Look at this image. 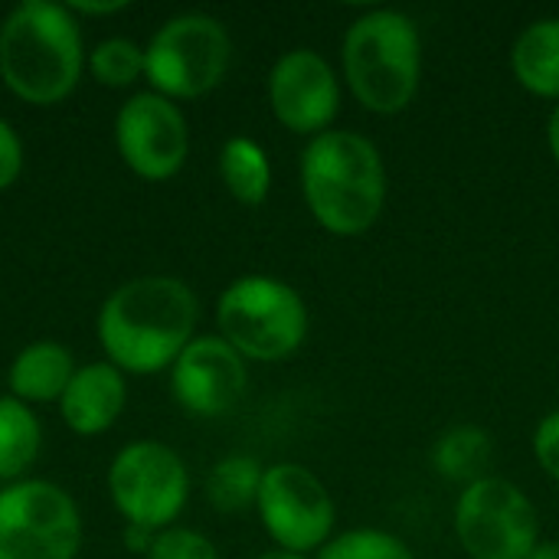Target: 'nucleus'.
I'll use <instances>...</instances> for the list:
<instances>
[{"label":"nucleus","instance_id":"nucleus-18","mask_svg":"<svg viewBox=\"0 0 559 559\" xmlns=\"http://www.w3.org/2000/svg\"><path fill=\"white\" fill-rule=\"evenodd\" d=\"M219 174H223L226 190L239 203H246V206L265 203L269 187H272V167H269L265 151L255 141L229 138L223 144V154H219Z\"/></svg>","mask_w":559,"mask_h":559},{"label":"nucleus","instance_id":"nucleus-14","mask_svg":"<svg viewBox=\"0 0 559 559\" xmlns=\"http://www.w3.org/2000/svg\"><path fill=\"white\" fill-rule=\"evenodd\" d=\"M124 403H128L124 373L108 360H95L75 367L59 400V416L75 436H102L118 423Z\"/></svg>","mask_w":559,"mask_h":559},{"label":"nucleus","instance_id":"nucleus-10","mask_svg":"<svg viewBox=\"0 0 559 559\" xmlns=\"http://www.w3.org/2000/svg\"><path fill=\"white\" fill-rule=\"evenodd\" d=\"M255 508L269 537L292 554L318 550L334 527L328 488L308 468L292 462L265 468Z\"/></svg>","mask_w":559,"mask_h":559},{"label":"nucleus","instance_id":"nucleus-5","mask_svg":"<svg viewBox=\"0 0 559 559\" xmlns=\"http://www.w3.org/2000/svg\"><path fill=\"white\" fill-rule=\"evenodd\" d=\"M219 337L249 360H285L308 334V311L298 292L269 275L236 278L216 301Z\"/></svg>","mask_w":559,"mask_h":559},{"label":"nucleus","instance_id":"nucleus-6","mask_svg":"<svg viewBox=\"0 0 559 559\" xmlns=\"http://www.w3.org/2000/svg\"><path fill=\"white\" fill-rule=\"evenodd\" d=\"M233 43L219 20L206 13L170 16L144 46V79L164 98H200L229 69Z\"/></svg>","mask_w":559,"mask_h":559},{"label":"nucleus","instance_id":"nucleus-19","mask_svg":"<svg viewBox=\"0 0 559 559\" xmlns=\"http://www.w3.org/2000/svg\"><path fill=\"white\" fill-rule=\"evenodd\" d=\"M491 455H495V445H491V436L478 426H455L449 429L439 442H436V452H432V462L439 468L442 478L449 481H481L488 478V465H491Z\"/></svg>","mask_w":559,"mask_h":559},{"label":"nucleus","instance_id":"nucleus-21","mask_svg":"<svg viewBox=\"0 0 559 559\" xmlns=\"http://www.w3.org/2000/svg\"><path fill=\"white\" fill-rule=\"evenodd\" d=\"M88 72L108 88H128L144 79V49L124 36L102 39L88 52Z\"/></svg>","mask_w":559,"mask_h":559},{"label":"nucleus","instance_id":"nucleus-27","mask_svg":"<svg viewBox=\"0 0 559 559\" xmlns=\"http://www.w3.org/2000/svg\"><path fill=\"white\" fill-rule=\"evenodd\" d=\"M151 540H154V534H151V531L134 527V524H128V527H124V547H128L131 554H144V557H147Z\"/></svg>","mask_w":559,"mask_h":559},{"label":"nucleus","instance_id":"nucleus-25","mask_svg":"<svg viewBox=\"0 0 559 559\" xmlns=\"http://www.w3.org/2000/svg\"><path fill=\"white\" fill-rule=\"evenodd\" d=\"M23 170V144L16 131L0 118V190L13 187Z\"/></svg>","mask_w":559,"mask_h":559},{"label":"nucleus","instance_id":"nucleus-20","mask_svg":"<svg viewBox=\"0 0 559 559\" xmlns=\"http://www.w3.org/2000/svg\"><path fill=\"white\" fill-rule=\"evenodd\" d=\"M265 468L249 459V455H229L213 465L206 478V498L216 511L223 514H239L252 504H259V488H262Z\"/></svg>","mask_w":559,"mask_h":559},{"label":"nucleus","instance_id":"nucleus-24","mask_svg":"<svg viewBox=\"0 0 559 559\" xmlns=\"http://www.w3.org/2000/svg\"><path fill=\"white\" fill-rule=\"evenodd\" d=\"M534 452H537V462L544 465V472L559 481V409L540 423V429L534 436Z\"/></svg>","mask_w":559,"mask_h":559},{"label":"nucleus","instance_id":"nucleus-30","mask_svg":"<svg viewBox=\"0 0 559 559\" xmlns=\"http://www.w3.org/2000/svg\"><path fill=\"white\" fill-rule=\"evenodd\" d=\"M255 559H308L305 554H292V550H269V554H262V557Z\"/></svg>","mask_w":559,"mask_h":559},{"label":"nucleus","instance_id":"nucleus-7","mask_svg":"<svg viewBox=\"0 0 559 559\" xmlns=\"http://www.w3.org/2000/svg\"><path fill=\"white\" fill-rule=\"evenodd\" d=\"M108 495L128 524L160 534L180 518L190 495V475L174 449L138 439L111 459Z\"/></svg>","mask_w":559,"mask_h":559},{"label":"nucleus","instance_id":"nucleus-16","mask_svg":"<svg viewBox=\"0 0 559 559\" xmlns=\"http://www.w3.org/2000/svg\"><path fill=\"white\" fill-rule=\"evenodd\" d=\"M514 75L534 95L559 98V20L531 23L514 43Z\"/></svg>","mask_w":559,"mask_h":559},{"label":"nucleus","instance_id":"nucleus-1","mask_svg":"<svg viewBox=\"0 0 559 559\" xmlns=\"http://www.w3.org/2000/svg\"><path fill=\"white\" fill-rule=\"evenodd\" d=\"M197 295L170 275H141L118 285L98 311L95 334L105 360L121 373L147 377L174 367L193 341Z\"/></svg>","mask_w":559,"mask_h":559},{"label":"nucleus","instance_id":"nucleus-28","mask_svg":"<svg viewBox=\"0 0 559 559\" xmlns=\"http://www.w3.org/2000/svg\"><path fill=\"white\" fill-rule=\"evenodd\" d=\"M547 141H550V151H554V157H557V164H559V105L554 108V115H550V124H547Z\"/></svg>","mask_w":559,"mask_h":559},{"label":"nucleus","instance_id":"nucleus-4","mask_svg":"<svg viewBox=\"0 0 559 559\" xmlns=\"http://www.w3.org/2000/svg\"><path fill=\"white\" fill-rule=\"evenodd\" d=\"M344 72L357 102L377 115L403 111L423 72V43L409 16L373 10L344 36Z\"/></svg>","mask_w":559,"mask_h":559},{"label":"nucleus","instance_id":"nucleus-17","mask_svg":"<svg viewBox=\"0 0 559 559\" xmlns=\"http://www.w3.org/2000/svg\"><path fill=\"white\" fill-rule=\"evenodd\" d=\"M43 445V429L36 413L13 400L0 396V481H23Z\"/></svg>","mask_w":559,"mask_h":559},{"label":"nucleus","instance_id":"nucleus-29","mask_svg":"<svg viewBox=\"0 0 559 559\" xmlns=\"http://www.w3.org/2000/svg\"><path fill=\"white\" fill-rule=\"evenodd\" d=\"M527 559H559V544H537Z\"/></svg>","mask_w":559,"mask_h":559},{"label":"nucleus","instance_id":"nucleus-9","mask_svg":"<svg viewBox=\"0 0 559 559\" xmlns=\"http://www.w3.org/2000/svg\"><path fill=\"white\" fill-rule=\"evenodd\" d=\"M455 534L472 559H527L537 547V511L518 485L481 478L459 498Z\"/></svg>","mask_w":559,"mask_h":559},{"label":"nucleus","instance_id":"nucleus-3","mask_svg":"<svg viewBox=\"0 0 559 559\" xmlns=\"http://www.w3.org/2000/svg\"><path fill=\"white\" fill-rule=\"evenodd\" d=\"M301 187L311 216L334 236L367 233L386 200L380 151L354 131L318 134L301 157Z\"/></svg>","mask_w":559,"mask_h":559},{"label":"nucleus","instance_id":"nucleus-26","mask_svg":"<svg viewBox=\"0 0 559 559\" xmlns=\"http://www.w3.org/2000/svg\"><path fill=\"white\" fill-rule=\"evenodd\" d=\"M69 10H72V16H105V13H118V10H124L128 7V0H108V3H88V0H72V3H66Z\"/></svg>","mask_w":559,"mask_h":559},{"label":"nucleus","instance_id":"nucleus-12","mask_svg":"<svg viewBox=\"0 0 559 559\" xmlns=\"http://www.w3.org/2000/svg\"><path fill=\"white\" fill-rule=\"evenodd\" d=\"M249 373L246 357H239L223 337H193L170 367L174 400L193 416H223L246 393Z\"/></svg>","mask_w":559,"mask_h":559},{"label":"nucleus","instance_id":"nucleus-15","mask_svg":"<svg viewBox=\"0 0 559 559\" xmlns=\"http://www.w3.org/2000/svg\"><path fill=\"white\" fill-rule=\"evenodd\" d=\"M72 373H75V360L59 341H36L13 357L7 370V386L10 396L26 406L59 403Z\"/></svg>","mask_w":559,"mask_h":559},{"label":"nucleus","instance_id":"nucleus-13","mask_svg":"<svg viewBox=\"0 0 559 559\" xmlns=\"http://www.w3.org/2000/svg\"><path fill=\"white\" fill-rule=\"evenodd\" d=\"M269 102L288 131L318 138L337 115L341 88L324 56L314 49H292L272 66Z\"/></svg>","mask_w":559,"mask_h":559},{"label":"nucleus","instance_id":"nucleus-8","mask_svg":"<svg viewBox=\"0 0 559 559\" xmlns=\"http://www.w3.org/2000/svg\"><path fill=\"white\" fill-rule=\"evenodd\" d=\"M82 518L52 481L23 478L0 491V559H75Z\"/></svg>","mask_w":559,"mask_h":559},{"label":"nucleus","instance_id":"nucleus-2","mask_svg":"<svg viewBox=\"0 0 559 559\" xmlns=\"http://www.w3.org/2000/svg\"><path fill=\"white\" fill-rule=\"evenodd\" d=\"M79 20L66 3L23 0L0 23V79L26 105L62 102L82 75Z\"/></svg>","mask_w":559,"mask_h":559},{"label":"nucleus","instance_id":"nucleus-22","mask_svg":"<svg viewBox=\"0 0 559 559\" xmlns=\"http://www.w3.org/2000/svg\"><path fill=\"white\" fill-rule=\"evenodd\" d=\"M318 559H416L409 554V547L383 531H350L331 544H324V550Z\"/></svg>","mask_w":559,"mask_h":559},{"label":"nucleus","instance_id":"nucleus-11","mask_svg":"<svg viewBox=\"0 0 559 559\" xmlns=\"http://www.w3.org/2000/svg\"><path fill=\"white\" fill-rule=\"evenodd\" d=\"M115 144L138 177L144 180H170L190 151V131L183 111L157 95L138 92L115 115Z\"/></svg>","mask_w":559,"mask_h":559},{"label":"nucleus","instance_id":"nucleus-23","mask_svg":"<svg viewBox=\"0 0 559 559\" xmlns=\"http://www.w3.org/2000/svg\"><path fill=\"white\" fill-rule=\"evenodd\" d=\"M147 559H219V554L213 540H206L203 534L187 527H167L154 534Z\"/></svg>","mask_w":559,"mask_h":559}]
</instances>
